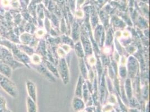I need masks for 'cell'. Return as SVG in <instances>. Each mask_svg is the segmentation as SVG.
I'll return each instance as SVG.
<instances>
[{
    "instance_id": "obj_6",
    "label": "cell",
    "mask_w": 150,
    "mask_h": 112,
    "mask_svg": "<svg viewBox=\"0 0 150 112\" xmlns=\"http://www.w3.org/2000/svg\"><path fill=\"white\" fill-rule=\"evenodd\" d=\"M6 112H11V111H10V110H8V109H7L6 111Z\"/></svg>"
},
{
    "instance_id": "obj_1",
    "label": "cell",
    "mask_w": 150,
    "mask_h": 112,
    "mask_svg": "<svg viewBox=\"0 0 150 112\" xmlns=\"http://www.w3.org/2000/svg\"><path fill=\"white\" fill-rule=\"evenodd\" d=\"M0 86L7 93L11 95L13 98H15L17 96L18 92L16 86L13 82L10 81L8 79L5 77L0 81Z\"/></svg>"
},
{
    "instance_id": "obj_3",
    "label": "cell",
    "mask_w": 150,
    "mask_h": 112,
    "mask_svg": "<svg viewBox=\"0 0 150 112\" xmlns=\"http://www.w3.org/2000/svg\"><path fill=\"white\" fill-rule=\"evenodd\" d=\"M36 102L31 99L29 96L26 98V106L28 112H37V106Z\"/></svg>"
},
{
    "instance_id": "obj_4",
    "label": "cell",
    "mask_w": 150,
    "mask_h": 112,
    "mask_svg": "<svg viewBox=\"0 0 150 112\" xmlns=\"http://www.w3.org/2000/svg\"><path fill=\"white\" fill-rule=\"evenodd\" d=\"M0 72L3 74V75L10 76H11V71L10 68L9 67H8L6 65L0 63Z\"/></svg>"
},
{
    "instance_id": "obj_5",
    "label": "cell",
    "mask_w": 150,
    "mask_h": 112,
    "mask_svg": "<svg viewBox=\"0 0 150 112\" xmlns=\"http://www.w3.org/2000/svg\"><path fill=\"white\" fill-rule=\"evenodd\" d=\"M7 110L6 100L0 95V112H6Z\"/></svg>"
},
{
    "instance_id": "obj_2",
    "label": "cell",
    "mask_w": 150,
    "mask_h": 112,
    "mask_svg": "<svg viewBox=\"0 0 150 112\" xmlns=\"http://www.w3.org/2000/svg\"><path fill=\"white\" fill-rule=\"evenodd\" d=\"M26 87L29 97L35 102L37 101V90L35 84L30 80L26 81Z\"/></svg>"
}]
</instances>
